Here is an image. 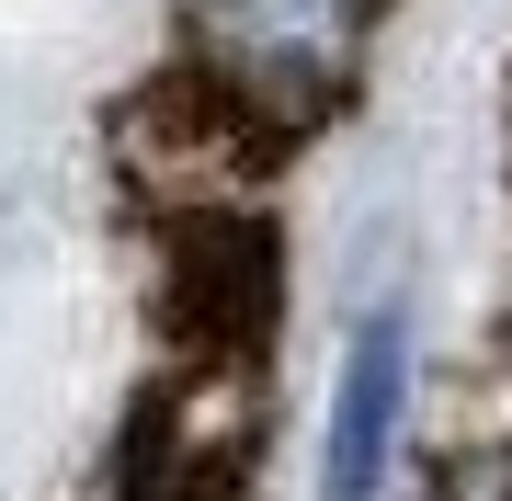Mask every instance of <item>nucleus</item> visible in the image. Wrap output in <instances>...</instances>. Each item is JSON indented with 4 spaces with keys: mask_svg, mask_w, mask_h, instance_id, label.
I'll list each match as a JSON object with an SVG mask.
<instances>
[{
    "mask_svg": "<svg viewBox=\"0 0 512 501\" xmlns=\"http://www.w3.org/2000/svg\"><path fill=\"white\" fill-rule=\"evenodd\" d=\"M228 35L251 46L262 80H308V69H330V57H342L353 0H228Z\"/></svg>",
    "mask_w": 512,
    "mask_h": 501,
    "instance_id": "f03ea898",
    "label": "nucleus"
},
{
    "mask_svg": "<svg viewBox=\"0 0 512 501\" xmlns=\"http://www.w3.org/2000/svg\"><path fill=\"white\" fill-rule=\"evenodd\" d=\"M410 433V297H376L342 342L330 388V445H319V501H376Z\"/></svg>",
    "mask_w": 512,
    "mask_h": 501,
    "instance_id": "f257e3e1",
    "label": "nucleus"
}]
</instances>
